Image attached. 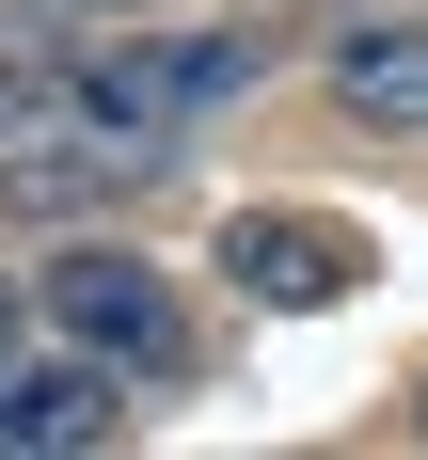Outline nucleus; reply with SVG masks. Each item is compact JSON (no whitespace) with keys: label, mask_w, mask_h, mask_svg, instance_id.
Instances as JSON below:
<instances>
[{"label":"nucleus","mask_w":428,"mask_h":460,"mask_svg":"<svg viewBox=\"0 0 428 460\" xmlns=\"http://www.w3.org/2000/svg\"><path fill=\"white\" fill-rule=\"evenodd\" d=\"M48 333H64V349H95V366H127V381H175V366H190L175 286L143 270V254H111V238L48 254Z\"/></svg>","instance_id":"obj_1"},{"label":"nucleus","mask_w":428,"mask_h":460,"mask_svg":"<svg viewBox=\"0 0 428 460\" xmlns=\"http://www.w3.org/2000/svg\"><path fill=\"white\" fill-rule=\"evenodd\" d=\"M159 143H127V128H80V143H32V159H0V207L16 223H64V207H95V190H127Z\"/></svg>","instance_id":"obj_2"},{"label":"nucleus","mask_w":428,"mask_h":460,"mask_svg":"<svg viewBox=\"0 0 428 460\" xmlns=\"http://www.w3.org/2000/svg\"><path fill=\"white\" fill-rule=\"evenodd\" d=\"M333 95H349L365 128H428V32L413 16H349V32H333Z\"/></svg>","instance_id":"obj_3"},{"label":"nucleus","mask_w":428,"mask_h":460,"mask_svg":"<svg viewBox=\"0 0 428 460\" xmlns=\"http://www.w3.org/2000/svg\"><path fill=\"white\" fill-rule=\"evenodd\" d=\"M0 445L16 460H64V445H111V366H32V381H0Z\"/></svg>","instance_id":"obj_4"},{"label":"nucleus","mask_w":428,"mask_h":460,"mask_svg":"<svg viewBox=\"0 0 428 460\" xmlns=\"http://www.w3.org/2000/svg\"><path fill=\"white\" fill-rule=\"evenodd\" d=\"M223 270L254 286V302H333V286L365 270V254H349L333 223H238V238H223Z\"/></svg>","instance_id":"obj_5"},{"label":"nucleus","mask_w":428,"mask_h":460,"mask_svg":"<svg viewBox=\"0 0 428 460\" xmlns=\"http://www.w3.org/2000/svg\"><path fill=\"white\" fill-rule=\"evenodd\" d=\"M32 111H48V80H32V64H0V128H32Z\"/></svg>","instance_id":"obj_6"},{"label":"nucleus","mask_w":428,"mask_h":460,"mask_svg":"<svg viewBox=\"0 0 428 460\" xmlns=\"http://www.w3.org/2000/svg\"><path fill=\"white\" fill-rule=\"evenodd\" d=\"M0 381H16V286H0Z\"/></svg>","instance_id":"obj_7"},{"label":"nucleus","mask_w":428,"mask_h":460,"mask_svg":"<svg viewBox=\"0 0 428 460\" xmlns=\"http://www.w3.org/2000/svg\"><path fill=\"white\" fill-rule=\"evenodd\" d=\"M413 429H428V397H413Z\"/></svg>","instance_id":"obj_8"}]
</instances>
